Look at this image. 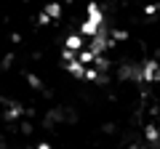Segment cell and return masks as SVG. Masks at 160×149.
<instances>
[{
    "label": "cell",
    "instance_id": "277c9868",
    "mask_svg": "<svg viewBox=\"0 0 160 149\" xmlns=\"http://www.w3.org/2000/svg\"><path fill=\"white\" fill-rule=\"evenodd\" d=\"M83 40H80V35H69L67 37V51H80Z\"/></svg>",
    "mask_w": 160,
    "mask_h": 149
},
{
    "label": "cell",
    "instance_id": "5b68a950",
    "mask_svg": "<svg viewBox=\"0 0 160 149\" xmlns=\"http://www.w3.org/2000/svg\"><path fill=\"white\" fill-rule=\"evenodd\" d=\"M46 13H48V19H59L62 16V6H59V3H51V6L46 8Z\"/></svg>",
    "mask_w": 160,
    "mask_h": 149
},
{
    "label": "cell",
    "instance_id": "6da1fadb",
    "mask_svg": "<svg viewBox=\"0 0 160 149\" xmlns=\"http://www.w3.org/2000/svg\"><path fill=\"white\" fill-rule=\"evenodd\" d=\"M104 27V16H102V8L96 3H88V22H83L80 27V35H86V37H96Z\"/></svg>",
    "mask_w": 160,
    "mask_h": 149
},
{
    "label": "cell",
    "instance_id": "3957f363",
    "mask_svg": "<svg viewBox=\"0 0 160 149\" xmlns=\"http://www.w3.org/2000/svg\"><path fill=\"white\" fill-rule=\"evenodd\" d=\"M67 69L75 74V77H86V67H83L78 59H75V61H67Z\"/></svg>",
    "mask_w": 160,
    "mask_h": 149
},
{
    "label": "cell",
    "instance_id": "8992f818",
    "mask_svg": "<svg viewBox=\"0 0 160 149\" xmlns=\"http://www.w3.org/2000/svg\"><path fill=\"white\" fill-rule=\"evenodd\" d=\"M78 61H80V64H91V61H96V56H93L91 51H83V53L78 56Z\"/></svg>",
    "mask_w": 160,
    "mask_h": 149
},
{
    "label": "cell",
    "instance_id": "52a82bcc",
    "mask_svg": "<svg viewBox=\"0 0 160 149\" xmlns=\"http://www.w3.org/2000/svg\"><path fill=\"white\" fill-rule=\"evenodd\" d=\"M38 149H51V147H48V144H40V147Z\"/></svg>",
    "mask_w": 160,
    "mask_h": 149
},
{
    "label": "cell",
    "instance_id": "ba28073f",
    "mask_svg": "<svg viewBox=\"0 0 160 149\" xmlns=\"http://www.w3.org/2000/svg\"><path fill=\"white\" fill-rule=\"evenodd\" d=\"M128 149H136V147H128Z\"/></svg>",
    "mask_w": 160,
    "mask_h": 149
},
{
    "label": "cell",
    "instance_id": "7a4b0ae2",
    "mask_svg": "<svg viewBox=\"0 0 160 149\" xmlns=\"http://www.w3.org/2000/svg\"><path fill=\"white\" fill-rule=\"evenodd\" d=\"M142 80H144V83H155V80H160V69H158V64H155V61H144Z\"/></svg>",
    "mask_w": 160,
    "mask_h": 149
}]
</instances>
